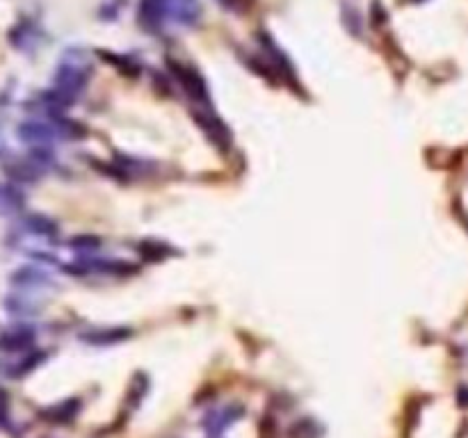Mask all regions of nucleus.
Segmentation results:
<instances>
[{
	"mask_svg": "<svg viewBox=\"0 0 468 438\" xmlns=\"http://www.w3.org/2000/svg\"><path fill=\"white\" fill-rule=\"evenodd\" d=\"M7 420H9V402L5 392L0 390V424H5Z\"/></svg>",
	"mask_w": 468,
	"mask_h": 438,
	"instance_id": "nucleus-3",
	"label": "nucleus"
},
{
	"mask_svg": "<svg viewBox=\"0 0 468 438\" xmlns=\"http://www.w3.org/2000/svg\"><path fill=\"white\" fill-rule=\"evenodd\" d=\"M167 14L183 26L197 23L201 14V7L197 0H167Z\"/></svg>",
	"mask_w": 468,
	"mask_h": 438,
	"instance_id": "nucleus-1",
	"label": "nucleus"
},
{
	"mask_svg": "<svg viewBox=\"0 0 468 438\" xmlns=\"http://www.w3.org/2000/svg\"><path fill=\"white\" fill-rule=\"evenodd\" d=\"M167 14V0H142L139 3V21L142 26H147L149 30H154L158 26H162Z\"/></svg>",
	"mask_w": 468,
	"mask_h": 438,
	"instance_id": "nucleus-2",
	"label": "nucleus"
}]
</instances>
